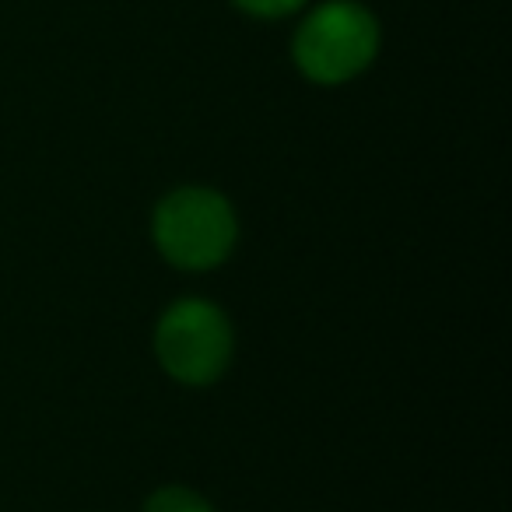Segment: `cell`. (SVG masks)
<instances>
[{
    "instance_id": "6da1fadb",
    "label": "cell",
    "mask_w": 512,
    "mask_h": 512,
    "mask_svg": "<svg viewBox=\"0 0 512 512\" xmlns=\"http://www.w3.org/2000/svg\"><path fill=\"white\" fill-rule=\"evenodd\" d=\"M155 242L176 267H218L235 242V214L214 190H176L155 211Z\"/></svg>"
},
{
    "instance_id": "7a4b0ae2",
    "label": "cell",
    "mask_w": 512,
    "mask_h": 512,
    "mask_svg": "<svg viewBox=\"0 0 512 512\" xmlns=\"http://www.w3.org/2000/svg\"><path fill=\"white\" fill-rule=\"evenodd\" d=\"M379 46L376 18L351 0L323 4L295 36V60L302 74L320 85H337L372 64Z\"/></svg>"
},
{
    "instance_id": "3957f363",
    "label": "cell",
    "mask_w": 512,
    "mask_h": 512,
    "mask_svg": "<svg viewBox=\"0 0 512 512\" xmlns=\"http://www.w3.org/2000/svg\"><path fill=\"white\" fill-rule=\"evenodd\" d=\"M155 348L169 376L204 386L214 383L232 358V327L211 302H179L158 323Z\"/></svg>"
},
{
    "instance_id": "277c9868",
    "label": "cell",
    "mask_w": 512,
    "mask_h": 512,
    "mask_svg": "<svg viewBox=\"0 0 512 512\" xmlns=\"http://www.w3.org/2000/svg\"><path fill=\"white\" fill-rule=\"evenodd\" d=\"M144 512H214L200 495L186 488H162L151 495V502L144 505Z\"/></svg>"
},
{
    "instance_id": "5b68a950",
    "label": "cell",
    "mask_w": 512,
    "mask_h": 512,
    "mask_svg": "<svg viewBox=\"0 0 512 512\" xmlns=\"http://www.w3.org/2000/svg\"><path fill=\"white\" fill-rule=\"evenodd\" d=\"M235 4L256 18H281V15H292L295 8H302L306 0H235Z\"/></svg>"
}]
</instances>
